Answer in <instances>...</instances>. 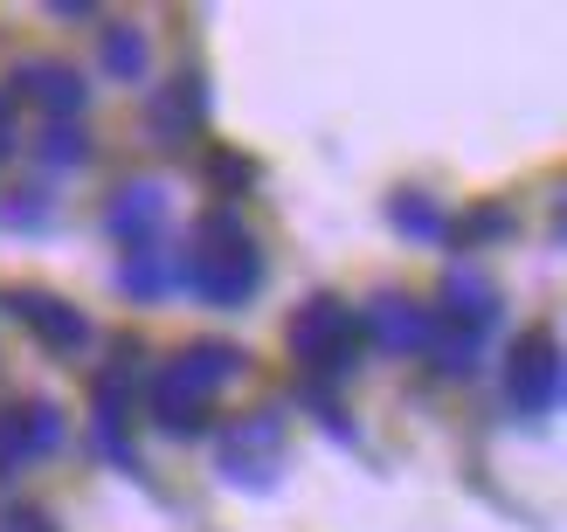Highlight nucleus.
Listing matches in <instances>:
<instances>
[{
  "label": "nucleus",
  "mask_w": 567,
  "mask_h": 532,
  "mask_svg": "<svg viewBox=\"0 0 567 532\" xmlns=\"http://www.w3.org/2000/svg\"><path fill=\"white\" fill-rule=\"evenodd\" d=\"M146 415H153L166 436H202V429H208V395H194L174 367H159V374L146 380Z\"/></svg>",
  "instance_id": "12"
},
{
  "label": "nucleus",
  "mask_w": 567,
  "mask_h": 532,
  "mask_svg": "<svg viewBox=\"0 0 567 532\" xmlns=\"http://www.w3.org/2000/svg\"><path fill=\"white\" fill-rule=\"evenodd\" d=\"M208 180H215L221 194H243L249 180H257V166H249V159H236V153H215V159H208Z\"/></svg>",
  "instance_id": "20"
},
{
  "label": "nucleus",
  "mask_w": 567,
  "mask_h": 532,
  "mask_svg": "<svg viewBox=\"0 0 567 532\" xmlns=\"http://www.w3.org/2000/svg\"><path fill=\"white\" fill-rule=\"evenodd\" d=\"M35 159L49 166V174H70V166L91 159V132H83V118H70V125H42Z\"/></svg>",
  "instance_id": "17"
},
{
  "label": "nucleus",
  "mask_w": 567,
  "mask_h": 532,
  "mask_svg": "<svg viewBox=\"0 0 567 532\" xmlns=\"http://www.w3.org/2000/svg\"><path fill=\"white\" fill-rule=\"evenodd\" d=\"M430 359H436V374H443V380H471V374H477V359H485V340H471V332H457V325H443V319H436Z\"/></svg>",
  "instance_id": "16"
},
{
  "label": "nucleus",
  "mask_w": 567,
  "mask_h": 532,
  "mask_svg": "<svg viewBox=\"0 0 567 532\" xmlns=\"http://www.w3.org/2000/svg\"><path fill=\"white\" fill-rule=\"evenodd\" d=\"M388 221H394L402 236H415V242H443V236H450V215L430 201V194H394Z\"/></svg>",
  "instance_id": "18"
},
{
  "label": "nucleus",
  "mask_w": 567,
  "mask_h": 532,
  "mask_svg": "<svg viewBox=\"0 0 567 532\" xmlns=\"http://www.w3.org/2000/svg\"><path fill=\"white\" fill-rule=\"evenodd\" d=\"M436 319L457 325V332H471V340H485V332L498 325V284H492V277H477V270H450Z\"/></svg>",
  "instance_id": "11"
},
{
  "label": "nucleus",
  "mask_w": 567,
  "mask_h": 532,
  "mask_svg": "<svg viewBox=\"0 0 567 532\" xmlns=\"http://www.w3.org/2000/svg\"><path fill=\"white\" fill-rule=\"evenodd\" d=\"M0 532H55L42 512H28V505H14V512H0Z\"/></svg>",
  "instance_id": "22"
},
{
  "label": "nucleus",
  "mask_w": 567,
  "mask_h": 532,
  "mask_svg": "<svg viewBox=\"0 0 567 532\" xmlns=\"http://www.w3.org/2000/svg\"><path fill=\"white\" fill-rule=\"evenodd\" d=\"M0 304H8V319H21V325H28V332H35V340L49 346V353H83V346L97 340L91 319H83L76 304H63L55 291H8Z\"/></svg>",
  "instance_id": "8"
},
{
  "label": "nucleus",
  "mask_w": 567,
  "mask_h": 532,
  "mask_svg": "<svg viewBox=\"0 0 567 532\" xmlns=\"http://www.w3.org/2000/svg\"><path fill=\"white\" fill-rule=\"evenodd\" d=\"M505 229H513V215H505V208H477V215L464 221V229H457V236L471 242V236H505Z\"/></svg>",
  "instance_id": "21"
},
{
  "label": "nucleus",
  "mask_w": 567,
  "mask_h": 532,
  "mask_svg": "<svg viewBox=\"0 0 567 532\" xmlns=\"http://www.w3.org/2000/svg\"><path fill=\"white\" fill-rule=\"evenodd\" d=\"M277 457H284V415L277 408H257L221 436V478L229 484H249V491H270L277 484Z\"/></svg>",
  "instance_id": "4"
},
{
  "label": "nucleus",
  "mask_w": 567,
  "mask_h": 532,
  "mask_svg": "<svg viewBox=\"0 0 567 532\" xmlns=\"http://www.w3.org/2000/svg\"><path fill=\"white\" fill-rule=\"evenodd\" d=\"M166 367H174L194 395H221V387H229L243 367H249V353L243 346H229V340H194V346H181L174 359H166Z\"/></svg>",
  "instance_id": "13"
},
{
  "label": "nucleus",
  "mask_w": 567,
  "mask_h": 532,
  "mask_svg": "<svg viewBox=\"0 0 567 532\" xmlns=\"http://www.w3.org/2000/svg\"><path fill=\"white\" fill-rule=\"evenodd\" d=\"M202 125H208V83L202 76H174L153 97V138L159 146H187Z\"/></svg>",
  "instance_id": "10"
},
{
  "label": "nucleus",
  "mask_w": 567,
  "mask_h": 532,
  "mask_svg": "<svg viewBox=\"0 0 567 532\" xmlns=\"http://www.w3.org/2000/svg\"><path fill=\"white\" fill-rule=\"evenodd\" d=\"M505 401H513L519 415H554L560 408V340L547 325L513 340V359H505Z\"/></svg>",
  "instance_id": "3"
},
{
  "label": "nucleus",
  "mask_w": 567,
  "mask_h": 532,
  "mask_svg": "<svg viewBox=\"0 0 567 532\" xmlns=\"http://www.w3.org/2000/svg\"><path fill=\"white\" fill-rule=\"evenodd\" d=\"M8 111H14V91H8V83H0V159L14 153V118H8Z\"/></svg>",
  "instance_id": "23"
},
{
  "label": "nucleus",
  "mask_w": 567,
  "mask_h": 532,
  "mask_svg": "<svg viewBox=\"0 0 567 532\" xmlns=\"http://www.w3.org/2000/svg\"><path fill=\"white\" fill-rule=\"evenodd\" d=\"M8 91H14V104L21 97L42 104L49 125H70V118H83V104H91V83H83V70L63 63V55H28V63L8 76Z\"/></svg>",
  "instance_id": "5"
},
{
  "label": "nucleus",
  "mask_w": 567,
  "mask_h": 532,
  "mask_svg": "<svg viewBox=\"0 0 567 532\" xmlns=\"http://www.w3.org/2000/svg\"><path fill=\"white\" fill-rule=\"evenodd\" d=\"M291 353H298V367L311 374V387L347 380L360 367V319H353V304L347 298H311V304H298Z\"/></svg>",
  "instance_id": "2"
},
{
  "label": "nucleus",
  "mask_w": 567,
  "mask_h": 532,
  "mask_svg": "<svg viewBox=\"0 0 567 532\" xmlns=\"http://www.w3.org/2000/svg\"><path fill=\"white\" fill-rule=\"evenodd\" d=\"M360 340H374L381 353H430L436 340V304L402 298V291H381L360 319Z\"/></svg>",
  "instance_id": "7"
},
{
  "label": "nucleus",
  "mask_w": 567,
  "mask_h": 532,
  "mask_svg": "<svg viewBox=\"0 0 567 532\" xmlns=\"http://www.w3.org/2000/svg\"><path fill=\"white\" fill-rule=\"evenodd\" d=\"M0 221H8V229H49V194L42 187H28V194H14V201H0Z\"/></svg>",
  "instance_id": "19"
},
{
  "label": "nucleus",
  "mask_w": 567,
  "mask_h": 532,
  "mask_svg": "<svg viewBox=\"0 0 567 532\" xmlns=\"http://www.w3.org/2000/svg\"><path fill=\"white\" fill-rule=\"evenodd\" d=\"M104 70L118 76V83H146L153 49H146V35H138L132 21H111V28H104Z\"/></svg>",
  "instance_id": "15"
},
{
  "label": "nucleus",
  "mask_w": 567,
  "mask_h": 532,
  "mask_svg": "<svg viewBox=\"0 0 567 532\" xmlns=\"http://www.w3.org/2000/svg\"><path fill=\"white\" fill-rule=\"evenodd\" d=\"M159 221H166V187L159 180H132V187L111 194V208H104L111 242H125V249L159 242Z\"/></svg>",
  "instance_id": "9"
},
{
  "label": "nucleus",
  "mask_w": 567,
  "mask_h": 532,
  "mask_svg": "<svg viewBox=\"0 0 567 532\" xmlns=\"http://www.w3.org/2000/svg\"><path fill=\"white\" fill-rule=\"evenodd\" d=\"M118 291H132L138 304L166 298V291H174V249H159V242L125 249V263H118Z\"/></svg>",
  "instance_id": "14"
},
{
  "label": "nucleus",
  "mask_w": 567,
  "mask_h": 532,
  "mask_svg": "<svg viewBox=\"0 0 567 532\" xmlns=\"http://www.w3.org/2000/svg\"><path fill=\"white\" fill-rule=\"evenodd\" d=\"M55 442H63V408L55 401H8L0 408V478L42 463Z\"/></svg>",
  "instance_id": "6"
},
{
  "label": "nucleus",
  "mask_w": 567,
  "mask_h": 532,
  "mask_svg": "<svg viewBox=\"0 0 567 532\" xmlns=\"http://www.w3.org/2000/svg\"><path fill=\"white\" fill-rule=\"evenodd\" d=\"M174 291L215 304V312H236L264 291V249L243 229L229 208H208L187 236V257H174Z\"/></svg>",
  "instance_id": "1"
}]
</instances>
